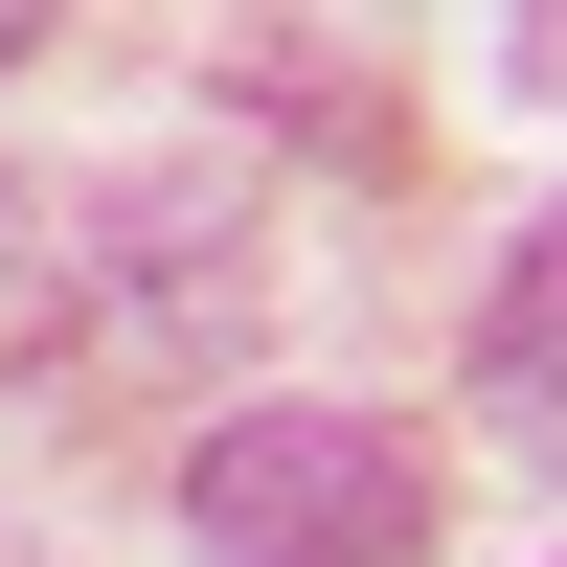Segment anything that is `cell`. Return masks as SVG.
Instances as JSON below:
<instances>
[{"mask_svg": "<svg viewBox=\"0 0 567 567\" xmlns=\"http://www.w3.org/2000/svg\"><path fill=\"white\" fill-rule=\"evenodd\" d=\"M0 69H23V23H0Z\"/></svg>", "mask_w": 567, "mask_h": 567, "instance_id": "obj_3", "label": "cell"}, {"mask_svg": "<svg viewBox=\"0 0 567 567\" xmlns=\"http://www.w3.org/2000/svg\"><path fill=\"white\" fill-rule=\"evenodd\" d=\"M477 432L523 477H567V227H523V272L477 296Z\"/></svg>", "mask_w": 567, "mask_h": 567, "instance_id": "obj_2", "label": "cell"}, {"mask_svg": "<svg viewBox=\"0 0 567 567\" xmlns=\"http://www.w3.org/2000/svg\"><path fill=\"white\" fill-rule=\"evenodd\" d=\"M432 523H454V477L386 409H227L182 454V545L205 567H432Z\"/></svg>", "mask_w": 567, "mask_h": 567, "instance_id": "obj_1", "label": "cell"}]
</instances>
